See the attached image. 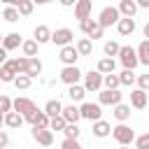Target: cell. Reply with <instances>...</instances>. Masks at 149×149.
<instances>
[{
    "instance_id": "1",
    "label": "cell",
    "mask_w": 149,
    "mask_h": 149,
    "mask_svg": "<svg viewBox=\"0 0 149 149\" xmlns=\"http://www.w3.org/2000/svg\"><path fill=\"white\" fill-rule=\"evenodd\" d=\"M123 16H121V12H119V7H102L100 9V14H98V23L102 26V28H109V26H116L119 21H121Z\"/></svg>"
},
{
    "instance_id": "2",
    "label": "cell",
    "mask_w": 149,
    "mask_h": 149,
    "mask_svg": "<svg viewBox=\"0 0 149 149\" xmlns=\"http://www.w3.org/2000/svg\"><path fill=\"white\" fill-rule=\"evenodd\" d=\"M112 137L119 142V147H128L130 142H135V130L130 126H126V123H119V126H114Z\"/></svg>"
},
{
    "instance_id": "3",
    "label": "cell",
    "mask_w": 149,
    "mask_h": 149,
    "mask_svg": "<svg viewBox=\"0 0 149 149\" xmlns=\"http://www.w3.org/2000/svg\"><path fill=\"white\" fill-rule=\"evenodd\" d=\"M79 112H81V119L95 123V121H100V116H102V105H100V102H81V105H79Z\"/></svg>"
},
{
    "instance_id": "4",
    "label": "cell",
    "mask_w": 149,
    "mask_h": 149,
    "mask_svg": "<svg viewBox=\"0 0 149 149\" xmlns=\"http://www.w3.org/2000/svg\"><path fill=\"white\" fill-rule=\"evenodd\" d=\"M119 61H121L123 70H135V68L140 65V58H137V49H133V47H121Z\"/></svg>"
},
{
    "instance_id": "5",
    "label": "cell",
    "mask_w": 149,
    "mask_h": 149,
    "mask_svg": "<svg viewBox=\"0 0 149 149\" xmlns=\"http://www.w3.org/2000/svg\"><path fill=\"white\" fill-rule=\"evenodd\" d=\"M105 86V74L98 72V70H91L84 74V88L86 91H100Z\"/></svg>"
},
{
    "instance_id": "6",
    "label": "cell",
    "mask_w": 149,
    "mask_h": 149,
    "mask_svg": "<svg viewBox=\"0 0 149 149\" xmlns=\"http://www.w3.org/2000/svg\"><path fill=\"white\" fill-rule=\"evenodd\" d=\"M72 40H74V33L70 30V28H56L54 30V35H51V42L56 44V47H70L72 44Z\"/></svg>"
},
{
    "instance_id": "7",
    "label": "cell",
    "mask_w": 149,
    "mask_h": 149,
    "mask_svg": "<svg viewBox=\"0 0 149 149\" xmlns=\"http://www.w3.org/2000/svg\"><path fill=\"white\" fill-rule=\"evenodd\" d=\"M30 135H33V140H35L37 144H42V147H51V144H54V130H51V128H33Z\"/></svg>"
},
{
    "instance_id": "8",
    "label": "cell",
    "mask_w": 149,
    "mask_h": 149,
    "mask_svg": "<svg viewBox=\"0 0 149 149\" xmlns=\"http://www.w3.org/2000/svg\"><path fill=\"white\" fill-rule=\"evenodd\" d=\"M79 79H81V70L77 65H70V68H63L61 70V81L63 84L74 86V84H79Z\"/></svg>"
},
{
    "instance_id": "9",
    "label": "cell",
    "mask_w": 149,
    "mask_h": 149,
    "mask_svg": "<svg viewBox=\"0 0 149 149\" xmlns=\"http://www.w3.org/2000/svg\"><path fill=\"white\" fill-rule=\"evenodd\" d=\"M58 58H61V63H63V68H70V65H77V58H79V51H77V47H63L61 49V54H58Z\"/></svg>"
},
{
    "instance_id": "10",
    "label": "cell",
    "mask_w": 149,
    "mask_h": 149,
    "mask_svg": "<svg viewBox=\"0 0 149 149\" xmlns=\"http://www.w3.org/2000/svg\"><path fill=\"white\" fill-rule=\"evenodd\" d=\"M121 98H123L121 91H107V88H102L100 95H98V102H100V105H112V107H116V105H121Z\"/></svg>"
},
{
    "instance_id": "11",
    "label": "cell",
    "mask_w": 149,
    "mask_h": 149,
    "mask_svg": "<svg viewBox=\"0 0 149 149\" xmlns=\"http://www.w3.org/2000/svg\"><path fill=\"white\" fill-rule=\"evenodd\" d=\"M37 109V105L30 100V98H14V112H19L23 119L30 114V112H35Z\"/></svg>"
},
{
    "instance_id": "12",
    "label": "cell",
    "mask_w": 149,
    "mask_h": 149,
    "mask_svg": "<svg viewBox=\"0 0 149 149\" xmlns=\"http://www.w3.org/2000/svg\"><path fill=\"white\" fill-rule=\"evenodd\" d=\"M16 70H14V61L9 58V61H5L2 65H0V79L5 81V84H14L16 81Z\"/></svg>"
},
{
    "instance_id": "13",
    "label": "cell",
    "mask_w": 149,
    "mask_h": 149,
    "mask_svg": "<svg viewBox=\"0 0 149 149\" xmlns=\"http://www.w3.org/2000/svg\"><path fill=\"white\" fill-rule=\"evenodd\" d=\"M147 102H149L147 91H142V88H133V91H130V107H135V109H144Z\"/></svg>"
},
{
    "instance_id": "14",
    "label": "cell",
    "mask_w": 149,
    "mask_h": 149,
    "mask_svg": "<svg viewBox=\"0 0 149 149\" xmlns=\"http://www.w3.org/2000/svg\"><path fill=\"white\" fill-rule=\"evenodd\" d=\"M91 9H93L91 0H77V5H74V19H79V21L91 19Z\"/></svg>"
},
{
    "instance_id": "15",
    "label": "cell",
    "mask_w": 149,
    "mask_h": 149,
    "mask_svg": "<svg viewBox=\"0 0 149 149\" xmlns=\"http://www.w3.org/2000/svg\"><path fill=\"white\" fill-rule=\"evenodd\" d=\"M33 35H35V42H37V44H47V42H51V35H54V33L49 30V26L40 23V26H35Z\"/></svg>"
},
{
    "instance_id": "16",
    "label": "cell",
    "mask_w": 149,
    "mask_h": 149,
    "mask_svg": "<svg viewBox=\"0 0 149 149\" xmlns=\"http://www.w3.org/2000/svg\"><path fill=\"white\" fill-rule=\"evenodd\" d=\"M137 9H140V7H137L135 0H121V2H119V12H121L123 19H133Z\"/></svg>"
},
{
    "instance_id": "17",
    "label": "cell",
    "mask_w": 149,
    "mask_h": 149,
    "mask_svg": "<svg viewBox=\"0 0 149 149\" xmlns=\"http://www.w3.org/2000/svg\"><path fill=\"white\" fill-rule=\"evenodd\" d=\"M19 47H23V40H21L19 33H9V35H5V40H2V49H5V51L19 49Z\"/></svg>"
},
{
    "instance_id": "18",
    "label": "cell",
    "mask_w": 149,
    "mask_h": 149,
    "mask_svg": "<svg viewBox=\"0 0 149 149\" xmlns=\"http://www.w3.org/2000/svg\"><path fill=\"white\" fill-rule=\"evenodd\" d=\"M61 116H63L68 123H79V119H81V112H79V107H77V105H65Z\"/></svg>"
},
{
    "instance_id": "19",
    "label": "cell",
    "mask_w": 149,
    "mask_h": 149,
    "mask_svg": "<svg viewBox=\"0 0 149 149\" xmlns=\"http://www.w3.org/2000/svg\"><path fill=\"white\" fill-rule=\"evenodd\" d=\"M63 102L61 100H56V98H51V100H47V105H44V112L51 116V119H56V116H61L63 114Z\"/></svg>"
},
{
    "instance_id": "20",
    "label": "cell",
    "mask_w": 149,
    "mask_h": 149,
    "mask_svg": "<svg viewBox=\"0 0 149 149\" xmlns=\"http://www.w3.org/2000/svg\"><path fill=\"white\" fill-rule=\"evenodd\" d=\"M135 19H121L119 23H116V30H119V35H123V37H128V35H133L135 33Z\"/></svg>"
},
{
    "instance_id": "21",
    "label": "cell",
    "mask_w": 149,
    "mask_h": 149,
    "mask_svg": "<svg viewBox=\"0 0 149 149\" xmlns=\"http://www.w3.org/2000/svg\"><path fill=\"white\" fill-rule=\"evenodd\" d=\"M84 95H86V88H84V86H79V84L68 86V98L72 100V105H74V102H84Z\"/></svg>"
},
{
    "instance_id": "22",
    "label": "cell",
    "mask_w": 149,
    "mask_h": 149,
    "mask_svg": "<svg viewBox=\"0 0 149 149\" xmlns=\"http://www.w3.org/2000/svg\"><path fill=\"white\" fill-rule=\"evenodd\" d=\"M2 121H5V126H7V128H21L26 119H23L19 112H9V114H5V116H2Z\"/></svg>"
},
{
    "instance_id": "23",
    "label": "cell",
    "mask_w": 149,
    "mask_h": 149,
    "mask_svg": "<svg viewBox=\"0 0 149 149\" xmlns=\"http://www.w3.org/2000/svg\"><path fill=\"white\" fill-rule=\"evenodd\" d=\"M112 114H114V119H116L119 123H126V121L130 119V105H123V102H121V105H116V107H114V112H112Z\"/></svg>"
},
{
    "instance_id": "24",
    "label": "cell",
    "mask_w": 149,
    "mask_h": 149,
    "mask_svg": "<svg viewBox=\"0 0 149 149\" xmlns=\"http://www.w3.org/2000/svg\"><path fill=\"white\" fill-rule=\"evenodd\" d=\"M112 130H114V128H112V126H109L107 121H102V119L93 123V135H95V137H100V140H102V137H107V135H109Z\"/></svg>"
},
{
    "instance_id": "25",
    "label": "cell",
    "mask_w": 149,
    "mask_h": 149,
    "mask_svg": "<svg viewBox=\"0 0 149 149\" xmlns=\"http://www.w3.org/2000/svg\"><path fill=\"white\" fill-rule=\"evenodd\" d=\"M37 49H40V44H37L35 40H23L21 51H23V56H26V58H37Z\"/></svg>"
},
{
    "instance_id": "26",
    "label": "cell",
    "mask_w": 149,
    "mask_h": 149,
    "mask_svg": "<svg viewBox=\"0 0 149 149\" xmlns=\"http://www.w3.org/2000/svg\"><path fill=\"white\" fill-rule=\"evenodd\" d=\"M114 68H116V61L114 58H100L95 70L102 72V74H114Z\"/></svg>"
},
{
    "instance_id": "27",
    "label": "cell",
    "mask_w": 149,
    "mask_h": 149,
    "mask_svg": "<svg viewBox=\"0 0 149 149\" xmlns=\"http://www.w3.org/2000/svg\"><path fill=\"white\" fill-rule=\"evenodd\" d=\"M137 58L142 65H149V40H142L137 44Z\"/></svg>"
},
{
    "instance_id": "28",
    "label": "cell",
    "mask_w": 149,
    "mask_h": 149,
    "mask_svg": "<svg viewBox=\"0 0 149 149\" xmlns=\"http://www.w3.org/2000/svg\"><path fill=\"white\" fill-rule=\"evenodd\" d=\"M19 7H9V5H5V9H2V19L7 21V23H16L19 21Z\"/></svg>"
},
{
    "instance_id": "29",
    "label": "cell",
    "mask_w": 149,
    "mask_h": 149,
    "mask_svg": "<svg viewBox=\"0 0 149 149\" xmlns=\"http://www.w3.org/2000/svg\"><path fill=\"white\" fill-rule=\"evenodd\" d=\"M77 51H79V56H91L93 54V42L88 37H81L77 42Z\"/></svg>"
},
{
    "instance_id": "30",
    "label": "cell",
    "mask_w": 149,
    "mask_h": 149,
    "mask_svg": "<svg viewBox=\"0 0 149 149\" xmlns=\"http://www.w3.org/2000/svg\"><path fill=\"white\" fill-rule=\"evenodd\" d=\"M102 51H105V58H112V56H119V54H121V44H119V42H114V40H109V42H105V47H102Z\"/></svg>"
},
{
    "instance_id": "31",
    "label": "cell",
    "mask_w": 149,
    "mask_h": 149,
    "mask_svg": "<svg viewBox=\"0 0 149 149\" xmlns=\"http://www.w3.org/2000/svg\"><path fill=\"white\" fill-rule=\"evenodd\" d=\"M30 79H35V77H40L42 74V61L40 58H30V63H28V72H26Z\"/></svg>"
},
{
    "instance_id": "32",
    "label": "cell",
    "mask_w": 149,
    "mask_h": 149,
    "mask_svg": "<svg viewBox=\"0 0 149 149\" xmlns=\"http://www.w3.org/2000/svg\"><path fill=\"white\" fill-rule=\"evenodd\" d=\"M12 61H14V70H16V74H26V72H28V63H30V58L19 56V58H12Z\"/></svg>"
},
{
    "instance_id": "33",
    "label": "cell",
    "mask_w": 149,
    "mask_h": 149,
    "mask_svg": "<svg viewBox=\"0 0 149 149\" xmlns=\"http://www.w3.org/2000/svg\"><path fill=\"white\" fill-rule=\"evenodd\" d=\"M95 26H98V19H86V21H79V30H81L86 37L95 30Z\"/></svg>"
},
{
    "instance_id": "34",
    "label": "cell",
    "mask_w": 149,
    "mask_h": 149,
    "mask_svg": "<svg viewBox=\"0 0 149 149\" xmlns=\"http://www.w3.org/2000/svg\"><path fill=\"white\" fill-rule=\"evenodd\" d=\"M119 86H121L119 74H105V88L107 91H119Z\"/></svg>"
},
{
    "instance_id": "35",
    "label": "cell",
    "mask_w": 149,
    "mask_h": 149,
    "mask_svg": "<svg viewBox=\"0 0 149 149\" xmlns=\"http://www.w3.org/2000/svg\"><path fill=\"white\" fill-rule=\"evenodd\" d=\"M119 79H121V86H133V84L137 81V77H135L133 70H123V72L119 74Z\"/></svg>"
},
{
    "instance_id": "36",
    "label": "cell",
    "mask_w": 149,
    "mask_h": 149,
    "mask_svg": "<svg viewBox=\"0 0 149 149\" xmlns=\"http://www.w3.org/2000/svg\"><path fill=\"white\" fill-rule=\"evenodd\" d=\"M79 126L77 123H68L65 126V130H63V135H65V140H79Z\"/></svg>"
},
{
    "instance_id": "37",
    "label": "cell",
    "mask_w": 149,
    "mask_h": 149,
    "mask_svg": "<svg viewBox=\"0 0 149 149\" xmlns=\"http://www.w3.org/2000/svg\"><path fill=\"white\" fill-rule=\"evenodd\" d=\"M33 9H35L33 0H21V2H19V14H21V16H30Z\"/></svg>"
},
{
    "instance_id": "38",
    "label": "cell",
    "mask_w": 149,
    "mask_h": 149,
    "mask_svg": "<svg viewBox=\"0 0 149 149\" xmlns=\"http://www.w3.org/2000/svg\"><path fill=\"white\" fill-rule=\"evenodd\" d=\"M0 109H2V116L9 114V112H14V100H12L9 95H2V98H0Z\"/></svg>"
},
{
    "instance_id": "39",
    "label": "cell",
    "mask_w": 149,
    "mask_h": 149,
    "mask_svg": "<svg viewBox=\"0 0 149 149\" xmlns=\"http://www.w3.org/2000/svg\"><path fill=\"white\" fill-rule=\"evenodd\" d=\"M30 81H33V79H30L28 74H19V77H16V81H14V86L23 91V88H28V86H30Z\"/></svg>"
},
{
    "instance_id": "40",
    "label": "cell",
    "mask_w": 149,
    "mask_h": 149,
    "mask_svg": "<svg viewBox=\"0 0 149 149\" xmlns=\"http://www.w3.org/2000/svg\"><path fill=\"white\" fill-rule=\"evenodd\" d=\"M65 126H68V121H65L63 116H56V119H51V126H49V128H51V130H61V133H63V130H65Z\"/></svg>"
},
{
    "instance_id": "41",
    "label": "cell",
    "mask_w": 149,
    "mask_h": 149,
    "mask_svg": "<svg viewBox=\"0 0 149 149\" xmlns=\"http://www.w3.org/2000/svg\"><path fill=\"white\" fill-rule=\"evenodd\" d=\"M135 149H149V133H142L140 137H135Z\"/></svg>"
},
{
    "instance_id": "42",
    "label": "cell",
    "mask_w": 149,
    "mask_h": 149,
    "mask_svg": "<svg viewBox=\"0 0 149 149\" xmlns=\"http://www.w3.org/2000/svg\"><path fill=\"white\" fill-rule=\"evenodd\" d=\"M137 88L149 91V74H137Z\"/></svg>"
},
{
    "instance_id": "43",
    "label": "cell",
    "mask_w": 149,
    "mask_h": 149,
    "mask_svg": "<svg viewBox=\"0 0 149 149\" xmlns=\"http://www.w3.org/2000/svg\"><path fill=\"white\" fill-rule=\"evenodd\" d=\"M61 149H81V144H79V140H63Z\"/></svg>"
},
{
    "instance_id": "44",
    "label": "cell",
    "mask_w": 149,
    "mask_h": 149,
    "mask_svg": "<svg viewBox=\"0 0 149 149\" xmlns=\"http://www.w3.org/2000/svg\"><path fill=\"white\" fill-rule=\"evenodd\" d=\"M102 35H105V28L98 23V26H95V30L88 35V40H93V42H95V40H102Z\"/></svg>"
},
{
    "instance_id": "45",
    "label": "cell",
    "mask_w": 149,
    "mask_h": 149,
    "mask_svg": "<svg viewBox=\"0 0 149 149\" xmlns=\"http://www.w3.org/2000/svg\"><path fill=\"white\" fill-rule=\"evenodd\" d=\"M7 144H9V135H7V133H5V130H2V133H0V147H2V149H5V147H7Z\"/></svg>"
},
{
    "instance_id": "46",
    "label": "cell",
    "mask_w": 149,
    "mask_h": 149,
    "mask_svg": "<svg viewBox=\"0 0 149 149\" xmlns=\"http://www.w3.org/2000/svg\"><path fill=\"white\" fill-rule=\"evenodd\" d=\"M137 7L140 9H149V0H137Z\"/></svg>"
},
{
    "instance_id": "47",
    "label": "cell",
    "mask_w": 149,
    "mask_h": 149,
    "mask_svg": "<svg viewBox=\"0 0 149 149\" xmlns=\"http://www.w3.org/2000/svg\"><path fill=\"white\" fill-rule=\"evenodd\" d=\"M142 35H144V40H149V21L144 23V28H142Z\"/></svg>"
},
{
    "instance_id": "48",
    "label": "cell",
    "mask_w": 149,
    "mask_h": 149,
    "mask_svg": "<svg viewBox=\"0 0 149 149\" xmlns=\"http://www.w3.org/2000/svg\"><path fill=\"white\" fill-rule=\"evenodd\" d=\"M61 5H63V7H72V5H77V2H74V0H61Z\"/></svg>"
},
{
    "instance_id": "49",
    "label": "cell",
    "mask_w": 149,
    "mask_h": 149,
    "mask_svg": "<svg viewBox=\"0 0 149 149\" xmlns=\"http://www.w3.org/2000/svg\"><path fill=\"white\" fill-rule=\"evenodd\" d=\"M119 149H130V147H119Z\"/></svg>"
}]
</instances>
